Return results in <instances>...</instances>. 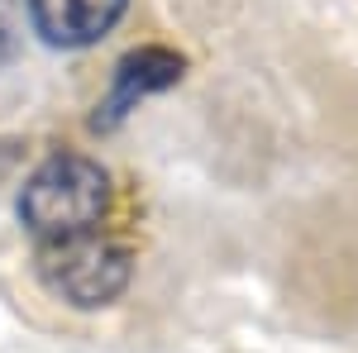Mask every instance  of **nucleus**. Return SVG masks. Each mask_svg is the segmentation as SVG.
Here are the masks:
<instances>
[{
  "mask_svg": "<svg viewBox=\"0 0 358 353\" xmlns=\"http://www.w3.org/2000/svg\"><path fill=\"white\" fill-rule=\"evenodd\" d=\"M129 272H134L129 253L110 239H101V234H77V239H57V244L38 248L43 287L77 310L115 301L129 287Z\"/></svg>",
  "mask_w": 358,
  "mask_h": 353,
  "instance_id": "2",
  "label": "nucleus"
},
{
  "mask_svg": "<svg viewBox=\"0 0 358 353\" xmlns=\"http://www.w3.org/2000/svg\"><path fill=\"white\" fill-rule=\"evenodd\" d=\"M110 210V177L82 153H57L20 191V219L43 244L91 234Z\"/></svg>",
  "mask_w": 358,
  "mask_h": 353,
  "instance_id": "1",
  "label": "nucleus"
},
{
  "mask_svg": "<svg viewBox=\"0 0 358 353\" xmlns=\"http://www.w3.org/2000/svg\"><path fill=\"white\" fill-rule=\"evenodd\" d=\"M182 72H187V57L172 53V48H134V53H124L115 62V77H110V96L96 106L91 115V129H115L129 110L143 101V96H158L167 86L182 82Z\"/></svg>",
  "mask_w": 358,
  "mask_h": 353,
  "instance_id": "3",
  "label": "nucleus"
},
{
  "mask_svg": "<svg viewBox=\"0 0 358 353\" xmlns=\"http://www.w3.org/2000/svg\"><path fill=\"white\" fill-rule=\"evenodd\" d=\"M15 57V20H10V5L0 0V67Z\"/></svg>",
  "mask_w": 358,
  "mask_h": 353,
  "instance_id": "5",
  "label": "nucleus"
},
{
  "mask_svg": "<svg viewBox=\"0 0 358 353\" xmlns=\"http://www.w3.org/2000/svg\"><path fill=\"white\" fill-rule=\"evenodd\" d=\"M29 24L53 48H86L101 34H110L129 0H24Z\"/></svg>",
  "mask_w": 358,
  "mask_h": 353,
  "instance_id": "4",
  "label": "nucleus"
}]
</instances>
